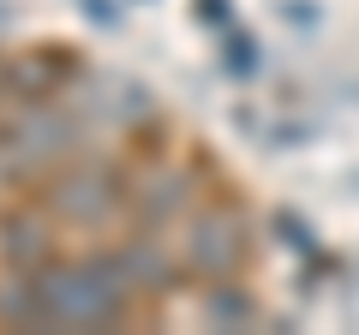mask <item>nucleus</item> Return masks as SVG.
<instances>
[{
    "mask_svg": "<svg viewBox=\"0 0 359 335\" xmlns=\"http://www.w3.org/2000/svg\"><path fill=\"white\" fill-rule=\"evenodd\" d=\"M0 258L13 264L18 275H36V270H48V221L42 216H30V210H13V216L0 221Z\"/></svg>",
    "mask_w": 359,
    "mask_h": 335,
    "instance_id": "obj_1",
    "label": "nucleus"
}]
</instances>
